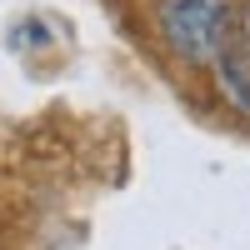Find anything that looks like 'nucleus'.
Listing matches in <instances>:
<instances>
[{
    "label": "nucleus",
    "instance_id": "1",
    "mask_svg": "<svg viewBox=\"0 0 250 250\" xmlns=\"http://www.w3.org/2000/svg\"><path fill=\"white\" fill-rule=\"evenodd\" d=\"M230 20L235 0H155V30L185 65H210Z\"/></svg>",
    "mask_w": 250,
    "mask_h": 250
},
{
    "label": "nucleus",
    "instance_id": "3",
    "mask_svg": "<svg viewBox=\"0 0 250 250\" xmlns=\"http://www.w3.org/2000/svg\"><path fill=\"white\" fill-rule=\"evenodd\" d=\"M235 35L245 40V50H250V0H245V5L235 10Z\"/></svg>",
    "mask_w": 250,
    "mask_h": 250
},
{
    "label": "nucleus",
    "instance_id": "2",
    "mask_svg": "<svg viewBox=\"0 0 250 250\" xmlns=\"http://www.w3.org/2000/svg\"><path fill=\"white\" fill-rule=\"evenodd\" d=\"M210 70H215L220 95L230 100L240 115H250V50H245V40L235 35V20H230V30H225L220 50L210 55Z\"/></svg>",
    "mask_w": 250,
    "mask_h": 250
}]
</instances>
